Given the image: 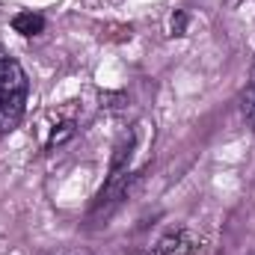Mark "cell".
Segmentation results:
<instances>
[{"instance_id": "cell-1", "label": "cell", "mask_w": 255, "mask_h": 255, "mask_svg": "<svg viewBox=\"0 0 255 255\" xmlns=\"http://www.w3.org/2000/svg\"><path fill=\"white\" fill-rule=\"evenodd\" d=\"M27 107V74L21 63L0 51V133L15 130Z\"/></svg>"}, {"instance_id": "cell-2", "label": "cell", "mask_w": 255, "mask_h": 255, "mask_svg": "<svg viewBox=\"0 0 255 255\" xmlns=\"http://www.w3.org/2000/svg\"><path fill=\"white\" fill-rule=\"evenodd\" d=\"M196 250H199V238L190 229H172L169 235L160 238L154 255H196Z\"/></svg>"}, {"instance_id": "cell-3", "label": "cell", "mask_w": 255, "mask_h": 255, "mask_svg": "<svg viewBox=\"0 0 255 255\" xmlns=\"http://www.w3.org/2000/svg\"><path fill=\"white\" fill-rule=\"evenodd\" d=\"M12 27H15V33H21V36H39V33L45 30V18H42L39 12H18V15L12 18Z\"/></svg>"}, {"instance_id": "cell-4", "label": "cell", "mask_w": 255, "mask_h": 255, "mask_svg": "<svg viewBox=\"0 0 255 255\" xmlns=\"http://www.w3.org/2000/svg\"><path fill=\"white\" fill-rule=\"evenodd\" d=\"M244 113H247V119H250V122H253V128H255V65H253L250 86L244 89Z\"/></svg>"}, {"instance_id": "cell-5", "label": "cell", "mask_w": 255, "mask_h": 255, "mask_svg": "<svg viewBox=\"0 0 255 255\" xmlns=\"http://www.w3.org/2000/svg\"><path fill=\"white\" fill-rule=\"evenodd\" d=\"M184 27H187V15L184 12L172 15V36H184Z\"/></svg>"}, {"instance_id": "cell-6", "label": "cell", "mask_w": 255, "mask_h": 255, "mask_svg": "<svg viewBox=\"0 0 255 255\" xmlns=\"http://www.w3.org/2000/svg\"><path fill=\"white\" fill-rule=\"evenodd\" d=\"M68 255H86V253H68Z\"/></svg>"}]
</instances>
